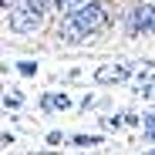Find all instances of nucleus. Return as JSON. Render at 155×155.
Segmentation results:
<instances>
[{"mask_svg":"<svg viewBox=\"0 0 155 155\" xmlns=\"http://www.w3.org/2000/svg\"><path fill=\"white\" fill-rule=\"evenodd\" d=\"M98 142H101L98 135H78L74 138V145H98Z\"/></svg>","mask_w":155,"mask_h":155,"instance_id":"nucleus-6","label":"nucleus"},{"mask_svg":"<svg viewBox=\"0 0 155 155\" xmlns=\"http://www.w3.org/2000/svg\"><path fill=\"white\" fill-rule=\"evenodd\" d=\"M74 4H78V0H54V7H58V10H71Z\"/></svg>","mask_w":155,"mask_h":155,"instance_id":"nucleus-7","label":"nucleus"},{"mask_svg":"<svg viewBox=\"0 0 155 155\" xmlns=\"http://www.w3.org/2000/svg\"><path fill=\"white\" fill-rule=\"evenodd\" d=\"M44 10H47V0H24V4H17L10 10V27L17 34H31L41 27L44 20Z\"/></svg>","mask_w":155,"mask_h":155,"instance_id":"nucleus-2","label":"nucleus"},{"mask_svg":"<svg viewBox=\"0 0 155 155\" xmlns=\"http://www.w3.org/2000/svg\"><path fill=\"white\" fill-rule=\"evenodd\" d=\"M145 98H155V84H145Z\"/></svg>","mask_w":155,"mask_h":155,"instance_id":"nucleus-9","label":"nucleus"},{"mask_svg":"<svg viewBox=\"0 0 155 155\" xmlns=\"http://www.w3.org/2000/svg\"><path fill=\"white\" fill-rule=\"evenodd\" d=\"M41 105H44V111H54V108H61V111H64V108L71 105V98H68V94H58V91H51V94H44V98H41Z\"/></svg>","mask_w":155,"mask_h":155,"instance_id":"nucleus-5","label":"nucleus"},{"mask_svg":"<svg viewBox=\"0 0 155 155\" xmlns=\"http://www.w3.org/2000/svg\"><path fill=\"white\" fill-rule=\"evenodd\" d=\"M108 20H111L108 7L98 4V0H94V4H84V7H71L64 14V20H61V27H58V37L68 41V44L84 41V37H94L98 31L108 27Z\"/></svg>","mask_w":155,"mask_h":155,"instance_id":"nucleus-1","label":"nucleus"},{"mask_svg":"<svg viewBox=\"0 0 155 155\" xmlns=\"http://www.w3.org/2000/svg\"><path fill=\"white\" fill-rule=\"evenodd\" d=\"M0 4H4V10H7V0H0Z\"/></svg>","mask_w":155,"mask_h":155,"instance_id":"nucleus-11","label":"nucleus"},{"mask_svg":"<svg viewBox=\"0 0 155 155\" xmlns=\"http://www.w3.org/2000/svg\"><path fill=\"white\" fill-rule=\"evenodd\" d=\"M132 74V64H101L94 71V81L98 84H111V81H125Z\"/></svg>","mask_w":155,"mask_h":155,"instance_id":"nucleus-4","label":"nucleus"},{"mask_svg":"<svg viewBox=\"0 0 155 155\" xmlns=\"http://www.w3.org/2000/svg\"><path fill=\"white\" fill-rule=\"evenodd\" d=\"M145 121H148V125H152V128H155V115H152V118H145Z\"/></svg>","mask_w":155,"mask_h":155,"instance_id":"nucleus-10","label":"nucleus"},{"mask_svg":"<svg viewBox=\"0 0 155 155\" xmlns=\"http://www.w3.org/2000/svg\"><path fill=\"white\" fill-rule=\"evenodd\" d=\"M152 155H155V152H152Z\"/></svg>","mask_w":155,"mask_h":155,"instance_id":"nucleus-12","label":"nucleus"},{"mask_svg":"<svg viewBox=\"0 0 155 155\" xmlns=\"http://www.w3.org/2000/svg\"><path fill=\"white\" fill-rule=\"evenodd\" d=\"M128 31H132L135 37L138 34H155V0L132 10V17H128Z\"/></svg>","mask_w":155,"mask_h":155,"instance_id":"nucleus-3","label":"nucleus"},{"mask_svg":"<svg viewBox=\"0 0 155 155\" xmlns=\"http://www.w3.org/2000/svg\"><path fill=\"white\" fill-rule=\"evenodd\" d=\"M37 71V64H31V61H20V74H34Z\"/></svg>","mask_w":155,"mask_h":155,"instance_id":"nucleus-8","label":"nucleus"}]
</instances>
